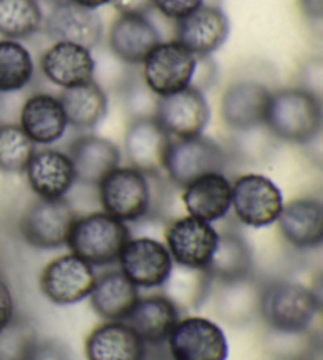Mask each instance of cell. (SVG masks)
I'll return each instance as SVG.
<instances>
[{"mask_svg": "<svg viewBox=\"0 0 323 360\" xmlns=\"http://www.w3.org/2000/svg\"><path fill=\"white\" fill-rule=\"evenodd\" d=\"M279 233L298 250L319 248L323 242V204L317 198H298L286 204L277 217Z\"/></svg>", "mask_w": 323, "mask_h": 360, "instance_id": "44dd1931", "label": "cell"}, {"mask_svg": "<svg viewBox=\"0 0 323 360\" xmlns=\"http://www.w3.org/2000/svg\"><path fill=\"white\" fill-rule=\"evenodd\" d=\"M95 281L93 267L70 253L48 262L40 276V288L53 304L74 305L88 297Z\"/></svg>", "mask_w": 323, "mask_h": 360, "instance_id": "8fae6325", "label": "cell"}, {"mask_svg": "<svg viewBox=\"0 0 323 360\" xmlns=\"http://www.w3.org/2000/svg\"><path fill=\"white\" fill-rule=\"evenodd\" d=\"M206 270L213 280L219 283L246 276L254 270L253 250L240 234L234 231H225L218 234L215 252L211 255Z\"/></svg>", "mask_w": 323, "mask_h": 360, "instance_id": "4dcf8cb0", "label": "cell"}, {"mask_svg": "<svg viewBox=\"0 0 323 360\" xmlns=\"http://www.w3.org/2000/svg\"><path fill=\"white\" fill-rule=\"evenodd\" d=\"M153 117L172 139H185L204 133L211 111L204 92L190 86L172 95L158 96Z\"/></svg>", "mask_w": 323, "mask_h": 360, "instance_id": "30bf717a", "label": "cell"}, {"mask_svg": "<svg viewBox=\"0 0 323 360\" xmlns=\"http://www.w3.org/2000/svg\"><path fill=\"white\" fill-rule=\"evenodd\" d=\"M177 40L196 57H210L228 41L230 21L223 8L202 5L177 21Z\"/></svg>", "mask_w": 323, "mask_h": 360, "instance_id": "9a60e30c", "label": "cell"}, {"mask_svg": "<svg viewBox=\"0 0 323 360\" xmlns=\"http://www.w3.org/2000/svg\"><path fill=\"white\" fill-rule=\"evenodd\" d=\"M205 0H152L153 6L161 15L169 19H176V21L191 15L199 6H202Z\"/></svg>", "mask_w": 323, "mask_h": 360, "instance_id": "f35d334b", "label": "cell"}, {"mask_svg": "<svg viewBox=\"0 0 323 360\" xmlns=\"http://www.w3.org/2000/svg\"><path fill=\"white\" fill-rule=\"evenodd\" d=\"M93 311L105 321H125L139 300V289L121 272L98 276L90 292Z\"/></svg>", "mask_w": 323, "mask_h": 360, "instance_id": "f1b7e54d", "label": "cell"}, {"mask_svg": "<svg viewBox=\"0 0 323 360\" xmlns=\"http://www.w3.org/2000/svg\"><path fill=\"white\" fill-rule=\"evenodd\" d=\"M67 124L76 130H92L106 117L109 100L98 82L87 81L84 84L62 89L59 95Z\"/></svg>", "mask_w": 323, "mask_h": 360, "instance_id": "83f0119b", "label": "cell"}, {"mask_svg": "<svg viewBox=\"0 0 323 360\" xmlns=\"http://www.w3.org/2000/svg\"><path fill=\"white\" fill-rule=\"evenodd\" d=\"M76 218V210L65 198H38L25 209L19 229L30 247L55 250L67 245Z\"/></svg>", "mask_w": 323, "mask_h": 360, "instance_id": "8992f818", "label": "cell"}, {"mask_svg": "<svg viewBox=\"0 0 323 360\" xmlns=\"http://www.w3.org/2000/svg\"><path fill=\"white\" fill-rule=\"evenodd\" d=\"M218 231L194 217H182L167 226L166 248L176 264L206 269L215 252Z\"/></svg>", "mask_w": 323, "mask_h": 360, "instance_id": "5bb4252c", "label": "cell"}, {"mask_svg": "<svg viewBox=\"0 0 323 360\" xmlns=\"http://www.w3.org/2000/svg\"><path fill=\"white\" fill-rule=\"evenodd\" d=\"M154 176L133 166H117L98 185L103 209L124 223L150 217L157 209Z\"/></svg>", "mask_w": 323, "mask_h": 360, "instance_id": "7a4b0ae2", "label": "cell"}, {"mask_svg": "<svg viewBox=\"0 0 323 360\" xmlns=\"http://www.w3.org/2000/svg\"><path fill=\"white\" fill-rule=\"evenodd\" d=\"M230 184V209L238 221L251 228H265L277 221L284 198L273 180L262 174H243Z\"/></svg>", "mask_w": 323, "mask_h": 360, "instance_id": "ba28073f", "label": "cell"}, {"mask_svg": "<svg viewBox=\"0 0 323 360\" xmlns=\"http://www.w3.org/2000/svg\"><path fill=\"white\" fill-rule=\"evenodd\" d=\"M35 75L34 59L16 40H0V94L22 90Z\"/></svg>", "mask_w": 323, "mask_h": 360, "instance_id": "836d02e7", "label": "cell"}, {"mask_svg": "<svg viewBox=\"0 0 323 360\" xmlns=\"http://www.w3.org/2000/svg\"><path fill=\"white\" fill-rule=\"evenodd\" d=\"M320 310V297L296 281H265L261 319L267 329L296 330L311 327Z\"/></svg>", "mask_w": 323, "mask_h": 360, "instance_id": "277c9868", "label": "cell"}, {"mask_svg": "<svg viewBox=\"0 0 323 360\" xmlns=\"http://www.w3.org/2000/svg\"><path fill=\"white\" fill-rule=\"evenodd\" d=\"M263 349L273 360H320L322 338L311 327L296 330L267 329Z\"/></svg>", "mask_w": 323, "mask_h": 360, "instance_id": "1f68e13d", "label": "cell"}, {"mask_svg": "<svg viewBox=\"0 0 323 360\" xmlns=\"http://www.w3.org/2000/svg\"><path fill=\"white\" fill-rule=\"evenodd\" d=\"M117 261L134 286L147 289L163 286L173 266L166 245L150 237H129Z\"/></svg>", "mask_w": 323, "mask_h": 360, "instance_id": "7c38bea8", "label": "cell"}, {"mask_svg": "<svg viewBox=\"0 0 323 360\" xmlns=\"http://www.w3.org/2000/svg\"><path fill=\"white\" fill-rule=\"evenodd\" d=\"M213 276L206 269L186 267L173 262V266L163 283V294L173 307L182 313L199 310L211 294Z\"/></svg>", "mask_w": 323, "mask_h": 360, "instance_id": "f546056e", "label": "cell"}, {"mask_svg": "<svg viewBox=\"0 0 323 360\" xmlns=\"http://www.w3.org/2000/svg\"><path fill=\"white\" fill-rule=\"evenodd\" d=\"M43 10L38 0H0V35L6 40H24L43 27Z\"/></svg>", "mask_w": 323, "mask_h": 360, "instance_id": "d6a6232c", "label": "cell"}, {"mask_svg": "<svg viewBox=\"0 0 323 360\" xmlns=\"http://www.w3.org/2000/svg\"><path fill=\"white\" fill-rule=\"evenodd\" d=\"M271 92L257 81H235L221 96V117L235 133L265 125Z\"/></svg>", "mask_w": 323, "mask_h": 360, "instance_id": "ac0fdd59", "label": "cell"}, {"mask_svg": "<svg viewBox=\"0 0 323 360\" xmlns=\"http://www.w3.org/2000/svg\"><path fill=\"white\" fill-rule=\"evenodd\" d=\"M68 157L73 163L76 182L98 186L109 172L120 166V149L112 141L84 134L70 144Z\"/></svg>", "mask_w": 323, "mask_h": 360, "instance_id": "7402d4cb", "label": "cell"}, {"mask_svg": "<svg viewBox=\"0 0 323 360\" xmlns=\"http://www.w3.org/2000/svg\"><path fill=\"white\" fill-rule=\"evenodd\" d=\"M322 100L301 87L271 92L265 127L277 141L306 146L322 136Z\"/></svg>", "mask_w": 323, "mask_h": 360, "instance_id": "6da1fadb", "label": "cell"}, {"mask_svg": "<svg viewBox=\"0 0 323 360\" xmlns=\"http://www.w3.org/2000/svg\"><path fill=\"white\" fill-rule=\"evenodd\" d=\"M19 127L34 144L51 146L67 131V117L59 96L37 94L29 96L21 108Z\"/></svg>", "mask_w": 323, "mask_h": 360, "instance_id": "484cf974", "label": "cell"}, {"mask_svg": "<svg viewBox=\"0 0 323 360\" xmlns=\"http://www.w3.org/2000/svg\"><path fill=\"white\" fill-rule=\"evenodd\" d=\"M15 318V302L10 291V286L6 285L4 278H0V330Z\"/></svg>", "mask_w": 323, "mask_h": 360, "instance_id": "60d3db41", "label": "cell"}, {"mask_svg": "<svg viewBox=\"0 0 323 360\" xmlns=\"http://www.w3.org/2000/svg\"><path fill=\"white\" fill-rule=\"evenodd\" d=\"M43 27L51 40L79 44L92 51L103 37V22L98 13L74 4L73 0H55Z\"/></svg>", "mask_w": 323, "mask_h": 360, "instance_id": "4fadbf2b", "label": "cell"}, {"mask_svg": "<svg viewBox=\"0 0 323 360\" xmlns=\"http://www.w3.org/2000/svg\"><path fill=\"white\" fill-rule=\"evenodd\" d=\"M301 89L308 90L312 95L322 100V89H323V65L322 59H311L301 67Z\"/></svg>", "mask_w": 323, "mask_h": 360, "instance_id": "ab89813d", "label": "cell"}, {"mask_svg": "<svg viewBox=\"0 0 323 360\" xmlns=\"http://www.w3.org/2000/svg\"><path fill=\"white\" fill-rule=\"evenodd\" d=\"M300 8L312 21H320L323 16V0H298Z\"/></svg>", "mask_w": 323, "mask_h": 360, "instance_id": "7bdbcfd3", "label": "cell"}, {"mask_svg": "<svg viewBox=\"0 0 323 360\" xmlns=\"http://www.w3.org/2000/svg\"><path fill=\"white\" fill-rule=\"evenodd\" d=\"M87 360H145L148 345L125 321H106L88 333Z\"/></svg>", "mask_w": 323, "mask_h": 360, "instance_id": "ffe728a7", "label": "cell"}, {"mask_svg": "<svg viewBox=\"0 0 323 360\" xmlns=\"http://www.w3.org/2000/svg\"><path fill=\"white\" fill-rule=\"evenodd\" d=\"M37 342L35 327L29 321L13 318L0 330V360H27Z\"/></svg>", "mask_w": 323, "mask_h": 360, "instance_id": "d590c367", "label": "cell"}, {"mask_svg": "<svg viewBox=\"0 0 323 360\" xmlns=\"http://www.w3.org/2000/svg\"><path fill=\"white\" fill-rule=\"evenodd\" d=\"M120 15H144L153 8L152 0H111Z\"/></svg>", "mask_w": 323, "mask_h": 360, "instance_id": "b9f144b4", "label": "cell"}, {"mask_svg": "<svg viewBox=\"0 0 323 360\" xmlns=\"http://www.w3.org/2000/svg\"><path fill=\"white\" fill-rule=\"evenodd\" d=\"M159 43V30L144 15H119L107 35L111 53L128 65H140Z\"/></svg>", "mask_w": 323, "mask_h": 360, "instance_id": "d6986e66", "label": "cell"}, {"mask_svg": "<svg viewBox=\"0 0 323 360\" xmlns=\"http://www.w3.org/2000/svg\"><path fill=\"white\" fill-rule=\"evenodd\" d=\"M180 319V311L164 294L139 297L125 323L138 332L148 346L166 345L167 337Z\"/></svg>", "mask_w": 323, "mask_h": 360, "instance_id": "4316f807", "label": "cell"}, {"mask_svg": "<svg viewBox=\"0 0 323 360\" xmlns=\"http://www.w3.org/2000/svg\"><path fill=\"white\" fill-rule=\"evenodd\" d=\"M38 2H40V0H38ZM48 2H51V4H54V2H55V0H48Z\"/></svg>", "mask_w": 323, "mask_h": 360, "instance_id": "f6af8a7d", "label": "cell"}, {"mask_svg": "<svg viewBox=\"0 0 323 360\" xmlns=\"http://www.w3.org/2000/svg\"><path fill=\"white\" fill-rule=\"evenodd\" d=\"M129 240V229L124 221L106 212L77 217L70 231L67 247L71 255L92 267L112 264Z\"/></svg>", "mask_w": 323, "mask_h": 360, "instance_id": "3957f363", "label": "cell"}, {"mask_svg": "<svg viewBox=\"0 0 323 360\" xmlns=\"http://www.w3.org/2000/svg\"><path fill=\"white\" fill-rule=\"evenodd\" d=\"M24 172L32 191L41 199L65 198L76 182L68 153L57 149L35 150Z\"/></svg>", "mask_w": 323, "mask_h": 360, "instance_id": "603a6c76", "label": "cell"}, {"mask_svg": "<svg viewBox=\"0 0 323 360\" xmlns=\"http://www.w3.org/2000/svg\"><path fill=\"white\" fill-rule=\"evenodd\" d=\"M172 138L154 117H134L125 131L124 149L133 168L145 174H163Z\"/></svg>", "mask_w": 323, "mask_h": 360, "instance_id": "2e32d148", "label": "cell"}, {"mask_svg": "<svg viewBox=\"0 0 323 360\" xmlns=\"http://www.w3.org/2000/svg\"><path fill=\"white\" fill-rule=\"evenodd\" d=\"M197 57L178 41H161L142 65V76L153 95L166 96L191 86Z\"/></svg>", "mask_w": 323, "mask_h": 360, "instance_id": "52a82bcc", "label": "cell"}, {"mask_svg": "<svg viewBox=\"0 0 323 360\" xmlns=\"http://www.w3.org/2000/svg\"><path fill=\"white\" fill-rule=\"evenodd\" d=\"M182 201L190 217L213 223L229 214L232 184L223 172H211L192 180L183 188Z\"/></svg>", "mask_w": 323, "mask_h": 360, "instance_id": "d4e9b609", "label": "cell"}, {"mask_svg": "<svg viewBox=\"0 0 323 360\" xmlns=\"http://www.w3.org/2000/svg\"><path fill=\"white\" fill-rule=\"evenodd\" d=\"M238 143L234 146V152L246 162H262L267 160L275 149L276 138L268 131V128L262 125L248 131H240Z\"/></svg>", "mask_w": 323, "mask_h": 360, "instance_id": "8d00e7d4", "label": "cell"}, {"mask_svg": "<svg viewBox=\"0 0 323 360\" xmlns=\"http://www.w3.org/2000/svg\"><path fill=\"white\" fill-rule=\"evenodd\" d=\"M35 153V144L16 124L0 125V169L24 172Z\"/></svg>", "mask_w": 323, "mask_h": 360, "instance_id": "e575fe53", "label": "cell"}, {"mask_svg": "<svg viewBox=\"0 0 323 360\" xmlns=\"http://www.w3.org/2000/svg\"><path fill=\"white\" fill-rule=\"evenodd\" d=\"M232 155L216 141L199 134L194 138L172 139L167 150L164 172L173 185L182 186L211 172H223Z\"/></svg>", "mask_w": 323, "mask_h": 360, "instance_id": "5b68a950", "label": "cell"}, {"mask_svg": "<svg viewBox=\"0 0 323 360\" xmlns=\"http://www.w3.org/2000/svg\"><path fill=\"white\" fill-rule=\"evenodd\" d=\"M263 285L258 276L249 274L242 278L219 283L215 295V311L224 324L246 327L261 318Z\"/></svg>", "mask_w": 323, "mask_h": 360, "instance_id": "e0dca14e", "label": "cell"}, {"mask_svg": "<svg viewBox=\"0 0 323 360\" xmlns=\"http://www.w3.org/2000/svg\"><path fill=\"white\" fill-rule=\"evenodd\" d=\"M27 360H73V354H71L68 346L62 343L60 340L38 338Z\"/></svg>", "mask_w": 323, "mask_h": 360, "instance_id": "74e56055", "label": "cell"}, {"mask_svg": "<svg viewBox=\"0 0 323 360\" xmlns=\"http://www.w3.org/2000/svg\"><path fill=\"white\" fill-rule=\"evenodd\" d=\"M166 345L171 360H228L229 357L224 330L213 321L200 316L178 319Z\"/></svg>", "mask_w": 323, "mask_h": 360, "instance_id": "9c48e42d", "label": "cell"}, {"mask_svg": "<svg viewBox=\"0 0 323 360\" xmlns=\"http://www.w3.org/2000/svg\"><path fill=\"white\" fill-rule=\"evenodd\" d=\"M73 2L81 6H86V8H90V10H96L103 5L111 4V0H73Z\"/></svg>", "mask_w": 323, "mask_h": 360, "instance_id": "ee69618b", "label": "cell"}, {"mask_svg": "<svg viewBox=\"0 0 323 360\" xmlns=\"http://www.w3.org/2000/svg\"><path fill=\"white\" fill-rule=\"evenodd\" d=\"M40 65L44 78L62 89L92 81L96 67L92 51L67 41L54 43L43 54Z\"/></svg>", "mask_w": 323, "mask_h": 360, "instance_id": "cb8c5ba5", "label": "cell"}]
</instances>
